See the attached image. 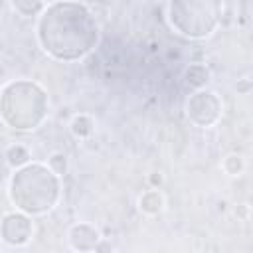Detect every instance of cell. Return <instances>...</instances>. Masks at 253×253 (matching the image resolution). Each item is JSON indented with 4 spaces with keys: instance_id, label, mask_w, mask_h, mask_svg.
<instances>
[{
    "instance_id": "cell-12",
    "label": "cell",
    "mask_w": 253,
    "mask_h": 253,
    "mask_svg": "<svg viewBox=\"0 0 253 253\" xmlns=\"http://www.w3.org/2000/svg\"><path fill=\"white\" fill-rule=\"evenodd\" d=\"M47 168L55 174V176H61L67 172V156L63 152H53L47 160Z\"/></svg>"
},
{
    "instance_id": "cell-9",
    "label": "cell",
    "mask_w": 253,
    "mask_h": 253,
    "mask_svg": "<svg viewBox=\"0 0 253 253\" xmlns=\"http://www.w3.org/2000/svg\"><path fill=\"white\" fill-rule=\"evenodd\" d=\"M184 81H186V85H190L194 89H202L210 81V69L204 63H192L184 71Z\"/></svg>"
},
{
    "instance_id": "cell-6",
    "label": "cell",
    "mask_w": 253,
    "mask_h": 253,
    "mask_svg": "<svg viewBox=\"0 0 253 253\" xmlns=\"http://www.w3.org/2000/svg\"><path fill=\"white\" fill-rule=\"evenodd\" d=\"M34 223L22 211H10L0 219V239L12 247H22L32 239Z\"/></svg>"
},
{
    "instance_id": "cell-1",
    "label": "cell",
    "mask_w": 253,
    "mask_h": 253,
    "mask_svg": "<svg viewBox=\"0 0 253 253\" xmlns=\"http://www.w3.org/2000/svg\"><path fill=\"white\" fill-rule=\"evenodd\" d=\"M42 49L57 61L85 57L99 42V26L85 4L51 2L40 12L36 26Z\"/></svg>"
},
{
    "instance_id": "cell-16",
    "label": "cell",
    "mask_w": 253,
    "mask_h": 253,
    "mask_svg": "<svg viewBox=\"0 0 253 253\" xmlns=\"http://www.w3.org/2000/svg\"><path fill=\"white\" fill-rule=\"evenodd\" d=\"M0 253H2V249H0Z\"/></svg>"
},
{
    "instance_id": "cell-7",
    "label": "cell",
    "mask_w": 253,
    "mask_h": 253,
    "mask_svg": "<svg viewBox=\"0 0 253 253\" xmlns=\"http://www.w3.org/2000/svg\"><path fill=\"white\" fill-rule=\"evenodd\" d=\"M67 239H69V245L77 251V253H91L95 251V247L99 245L101 241V235L99 231L89 225V223H75L69 233H67Z\"/></svg>"
},
{
    "instance_id": "cell-15",
    "label": "cell",
    "mask_w": 253,
    "mask_h": 253,
    "mask_svg": "<svg viewBox=\"0 0 253 253\" xmlns=\"http://www.w3.org/2000/svg\"><path fill=\"white\" fill-rule=\"evenodd\" d=\"M97 253H111V243L109 241H99V245L95 247Z\"/></svg>"
},
{
    "instance_id": "cell-2",
    "label": "cell",
    "mask_w": 253,
    "mask_h": 253,
    "mask_svg": "<svg viewBox=\"0 0 253 253\" xmlns=\"http://www.w3.org/2000/svg\"><path fill=\"white\" fill-rule=\"evenodd\" d=\"M59 192V176L40 162H28L26 166L16 168L8 182L10 202L26 215L47 213L57 204Z\"/></svg>"
},
{
    "instance_id": "cell-3",
    "label": "cell",
    "mask_w": 253,
    "mask_h": 253,
    "mask_svg": "<svg viewBox=\"0 0 253 253\" xmlns=\"http://www.w3.org/2000/svg\"><path fill=\"white\" fill-rule=\"evenodd\" d=\"M49 101L43 87L30 79H16L0 89V119L14 130H34L47 117Z\"/></svg>"
},
{
    "instance_id": "cell-5",
    "label": "cell",
    "mask_w": 253,
    "mask_h": 253,
    "mask_svg": "<svg viewBox=\"0 0 253 253\" xmlns=\"http://www.w3.org/2000/svg\"><path fill=\"white\" fill-rule=\"evenodd\" d=\"M186 115L196 126H211L221 117V101L208 89H198L186 103Z\"/></svg>"
},
{
    "instance_id": "cell-14",
    "label": "cell",
    "mask_w": 253,
    "mask_h": 253,
    "mask_svg": "<svg viewBox=\"0 0 253 253\" xmlns=\"http://www.w3.org/2000/svg\"><path fill=\"white\" fill-rule=\"evenodd\" d=\"M223 170L229 174V176H237L241 170H243V158L239 154H229L225 156L223 160Z\"/></svg>"
},
{
    "instance_id": "cell-4",
    "label": "cell",
    "mask_w": 253,
    "mask_h": 253,
    "mask_svg": "<svg viewBox=\"0 0 253 253\" xmlns=\"http://www.w3.org/2000/svg\"><path fill=\"white\" fill-rule=\"evenodd\" d=\"M223 6L206 0H178L168 4V22L182 36L202 40L213 34L219 24Z\"/></svg>"
},
{
    "instance_id": "cell-8",
    "label": "cell",
    "mask_w": 253,
    "mask_h": 253,
    "mask_svg": "<svg viewBox=\"0 0 253 253\" xmlns=\"http://www.w3.org/2000/svg\"><path fill=\"white\" fill-rule=\"evenodd\" d=\"M138 208L146 215H156L164 210V196L158 190H146L138 198Z\"/></svg>"
},
{
    "instance_id": "cell-13",
    "label": "cell",
    "mask_w": 253,
    "mask_h": 253,
    "mask_svg": "<svg viewBox=\"0 0 253 253\" xmlns=\"http://www.w3.org/2000/svg\"><path fill=\"white\" fill-rule=\"evenodd\" d=\"M12 8L18 10L22 16H32V14H38L45 8L43 2H12Z\"/></svg>"
},
{
    "instance_id": "cell-10",
    "label": "cell",
    "mask_w": 253,
    "mask_h": 253,
    "mask_svg": "<svg viewBox=\"0 0 253 253\" xmlns=\"http://www.w3.org/2000/svg\"><path fill=\"white\" fill-rule=\"evenodd\" d=\"M6 162L12 166V168H22L30 162V152L26 146L22 144H12L8 150H6Z\"/></svg>"
},
{
    "instance_id": "cell-11",
    "label": "cell",
    "mask_w": 253,
    "mask_h": 253,
    "mask_svg": "<svg viewBox=\"0 0 253 253\" xmlns=\"http://www.w3.org/2000/svg\"><path fill=\"white\" fill-rule=\"evenodd\" d=\"M69 126H71V132H73L75 136L85 138V136H89V134L93 132L95 123H93V119H91L89 115H75Z\"/></svg>"
}]
</instances>
